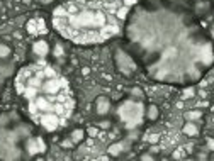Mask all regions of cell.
Wrapping results in <instances>:
<instances>
[{
	"mask_svg": "<svg viewBox=\"0 0 214 161\" xmlns=\"http://www.w3.org/2000/svg\"><path fill=\"white\" fill-rule=\"evenodd\" d=\"M0 124H7V117H5V115L0 117Z\"/></svg>",
	"mask_w": 214,
	"mask_h": 161,
	"instance_id": "obj_30",
	"label": "cell"
},
{
	"mask_svg": "<svg viewBox=\"0 0 214 161\" xmlns=\"http://www.w3.org/2000/svg\"><path fill=\"white\" fill-rule=\"evenodd\" d=\"M70 24L73 27H99L95 20V12H78L75 14L71 19H70Z\"/></svg>",
	"mask_w": 214,
	"mask_h": 161,
	"instance_id": "obj_1",
	"label": "cell"
},
{
	"mask_svg": "<svg viewBox=\"0 0 214 161\" xmlns=\"http://www.w3.org/2000/svg\"><path fill=\"white\" fill-rule=\"evenodd\" d=\"M71 146V141H63V148H70Z\"/></svg>",
	"mask_w": 214,
	"mask_h": 161,
	"instance_id": "obj_29",
	"label": "cell"
},
{
	"mask_svg": "<svg viewBox=\"0 0 214 161\" xmlns=\"http://www.w3.org/2000/svg\"><path fill=\"white\" fill-rule=\"evenodd\" d=\"M41 76L46 80V78H53V76H56V73H55V70H53V68L46 66V68H44V71L41 73Z\"/></svg>",
	"mask_w": 214,
	"mask_h": 161,
	"instance_id": "obj_12",
	"label": "cell"
},
{
	"mask_svg": "<svg viewBox=\"0 0 214 161\" xmlns=\"http://www.w3.org/2000/svg\"><path fill=\"white\" fill-rule=\"evenodd\" d=\"M122 2H124V5H126V7H129V5H134L138 0H122Z\"/></svg>",
	"mask_w": 214,
	"mask_h": 161,
	"instance_id": "obj_26",
	"label": "cell"
},
{
	"mask_svg": "<svg viewBox=\"0 0 214 161\" xmlns=\"http://www.w3.org/2000/svg\"><path fill=\"white\" fill-rule=\"evenodd\" d=\"M83 137V131L82 129H78V131H73V134H71V141L76 142V141H82Z\"/></svg>",
	"mask_w": 214,
	"mask_h": 161,
	"instance_id": "obj_15",
	"label": "cell"
},
{
	"mask_svg": "<svg viewBox=\"0 0 214 161\" xmlns=\"http://www.w3.org/2000/svg\"><path fill=\"white\" fill-rule=\"evenodd\" d=\"M9 54H10V49H9L5 44H0V58H5Z\"/></svg>",
	"mask_w": 214,
	"mask_h": 161,
	"instance_id": "obj_16",
	"label": "cell"
},
{
	"mask_svg": "<svg viewBox=\"0 0 214 161\" xmlns=\"http://www.w3.org/2000/svg\"><path fill=\"white\" fill-rule=\"evenodd\" d=\"M89 134H90V136H95V134H97V129L90 127V129H89Z\"/></svg>",
	"mask_w": 214,
	"mask_h": 161,
	"instance_id": "obj_28",
	"label": "cell"
},
{
	"mask_svg": "<svg viewBox=\"0 0 214 161\" xmlns=\"http://www.w3.org/2000/svg\"><path fill=\"white\" fill-rule=\"evenodd\" d=\"M36 141H37V146H39V149H41V153H44V151H46V146H44V141H43L41 137H37Z\"/></svg>",
	"mask_w": 214,
	"mask_h": 161,
	"instance_id": "obj_23",
	"label": "cell"
},
{
	"mask_svg": "<svg viewBox=\"0 0 214 161\" xmlns=\"http://www.w3.org/2000/svg\"><path fill=\"white\" fill-rule=\"evenodd\" d=\"M184 132H185L187 136H195L197 134V127L194 126L192 122H187L185 126H184Z\"/></svg>",
	"mask_w": 214,
	"mask_h": 161,
	"instance_id": "obj_10",
	"label": "cell"
},
{
	"mask_svg": "<svg viewBox=\"0 0 214 161\" xmlns=\"http://www.w3.org/2000/svg\"><path fill=\"white\" fill-rule=\"evenodd\" d=\"M27 32L29 34H37V32H46L44 20L43 19H32L27 22Z\"/></svg>",
	"mask_w": 214,
	"mask_h": 161,
	"instance_id": "obj_6",
	"label": "cell"
},
{
	"mask_svg": "<svg viewBox=\"0 0 214 161\" xmlns=\"http://www.w3.org/2000/svg\"><path fill=\"white\" fill-rule=\"evenodd\" d=\"M202 61H204V63H211V61H213V53H211V49H209V47H207V51H206V54H204Z\"/></svg>",
	"mask_w": 214,
	"mask_h": 161,
	"instance_id": "obj_19",
	"label": "cell"
},
{
	"mask_svg": "<svg viewBox=\"0 0 214 161\" xmlns=\"http://www.w3.org/2000/svg\"><path fill=\"white\" fill-rule=\"evenodd\" d=\"M199 117H200V112H187V114H185V119H187V121L199 119Z\"/></svg>",
	"mask_w": 214,
	"mask_h": 161,
	"instance_id": "obj_18",
	"label": "cell"
},
{
	"mask_svg": "<svg viewBox=\"0 0 214 161\" xmlns=\"http://www.w3.org/2000/svg\"><path fill=\"white\" fill-rule=\"evenodd\" d=\"M192 95H194V90H192V88H189L185 93H184V97H185V98H189V97H192Z\"/></svg>",
	"mask_w": 214,
	"mask_h": 161,
	"instance_id": "obj_27",
	"label": "cell"
},
{
	"mask_svg": "<svg viewBox=\"0 0 214 161\" xmlns=\"http://www.w3.org/2000/svg\"><path fill=\"white\" fill-rule=\"evenodd\" d=\"M146 141L151 142V144H155V142H158V141H160V136H158V134H150L148 137H146Z\"/></svg>",
	"mask_w": 214,
	"mask_h": 161,
	"instance_id": "obj_20",
	"label": "cell"
},
{
	"mask_svg": "<svg viewBox=\"0 0 214 161\" xmlns=\"http://www.w3.org/2000/svg\"><path fill=\"white\" fill-rule=\"evenodd\" d=\"M107 110H109V102H107L105 97H100V98L97 100V112H99V114H105Z\"/></svg>",
	"mask_w": 214,
	"mask_h": 161,
	"instance_id": "obj_9",
	"label": "cell"
},
{
	"mask_svg": "<svg viewBox=\"0 0 214 161\" xmlns=\"http://www.w3.org/2000/svg\"><path fill=\"white\" fill-rule=\"evenodd\" d=\"M126 14H128V7H122V9H119L117 10V17L119 19H124Z\"/></svg>",
	"mask_w": 214,
	"mask_h": 161,
	"instance_id": "obj_22",
	"label": "cell"
},
{
	"mask_svg": "<svg viewBox=\"0 0 214 161\" xmlns=\"http://www.w3.org/2000/svg\"><path fill=\"white\" fill-rule=\"evenodd\" d=\"M39 90H41V88H37V87H24L22 88V95H24L27 100H34L36 97L39 95Z\"/></svg>",
	"mask_w": 214,
	"mask_h": 161,
	"instance_id": "obj_7",
	"label": "cell"
},
{
	"mask_svg": "<svg viewBox=\"0 0 214 161\" xmlns=\"http://www.w3.org/2000/svg\"><path fill=\"white\" fill-rule=\"evenodd\" d=\"M175 54H177V49L175 47H168L165 51V54H163V60H172Z\"/></svg>",
	"mask_w": 214,
	"mask_h": 161,
	"instance_id": "obj_14",
	"label": "cell"
},
{
	"mask_svg": "<svg viewBox=\"0 0 214 161\" xmlns=\"http://www.w3.org/2000/svg\"><path fill=\"white\" fill-rule=\"evenodd\" d=\"M43 2H51V0H43Z\"/></svg>",
	"mask_w": 214,
	"mask_h": 161,
	"instance_id": "obj_31",
	"label": "cell"
},
{
	"mask_svg": "<svg viewBox=\"0 0 214 161\" xmlns=\"http://www.w3.org/2000/svg\"><path fill=\"white\" fill-rule=\"evenodd\" d=\"M122 151V144H112L111 148H109V153H111L112 156H116V155H119Z\"/></svg>",
	"mask_w": 214,
	"mask_h": 161,
	"instance_id": "obj_13",
	"label": "cell"
},
{
	"mask_svg": "<svg viewBox=\"0 0 214 161\" xmlns=\"http://www.w3.org/2000/svg\"><path fill=\"white\" fill-rule=\"evenodd\" d=\"M24 2H26V4H27V2H31V0H24Z\"/></svg>",
	"mask_w": 214,
	"mask_h": 161,
	"instance_id": "obj_32",
	"label": "cell"
},
{
	"mask_svg": "<svg viewBox=\"0 0 214 161\" xmlns=\"http://www.w3.org/2000/svg\"><path fill=\"white\" fill-rule=\"evenodd\" d=\"M156 115H158V109L155 107V105H151L150 110H148V117L150 119H156Z\"/></svg>",
	"mask_w": 214,
	"mask_h": 161,
	"instance_id": "obj_17",
	"label": "cell"
},
{
	"mask_svg": "<svg viewBox=\"0 0 214 161\" xmlns=\"http://www.w3.org/2000/svg\"><path fill=\"white\" fill-rule=\"evenodd\" d=\"M31 112H39V114H44V112H55V105L51 104L48 97H43V95H37L34 100H31Z\"/></svg>",
	"mask_w": 214,
	"mask_h": 161,
	"instance_id": "obj_4",
	"label": "cell"
},
{
	"mask_svg": "<svg viewBox=\"0 0 214 161\" xmlns=\"http://www.w3.org/2000/svg\"><path fill=\"white\" fill-rule=\"evenodd\" d=\"M27 151L31 153V155H36V153H41V149H39V146H37V141H29L27 142Z\"/></svg>",
	"mask_w": 214,
	"mask_h": 161,
	"instance_id": "obj_11",
	"label": "cell"
},
{
	"mask_svg": "<svg viewBox=\"0 0 214 161\" xmlns=\"http://www.w3.org/2000/svg\"><path fill=\"white\" fill-rule=\"evenodd\" d=\"M65 87H66V81L61 80V78H56V76H53V78H46V80L43 81L41 90L46 95H58Z\"/></svg>",
	"mask_w": 214,
	"mask_h": 161,
	"instance_id": "obj_3",
	"label": "cell"
},
{
	"mask_svg": "<svg viewBox=\"0 0 214 161\" xmlns=\"http://www.w3.org/2000/svg\"><path fill=\"white\" fill-rule=\"evenodd\" d=\"M119 115L126 119V121H136L139 124V117H141V105L139 104H133V102H126L122 107L119 109Z\"/></svg>",
	"mask_w": 214,
	"mask_h": 161,
	"instance_id": "obj_2",
	"label": "cell"
},
{
	"mask_svg": "<svg viewBox=\"0 0 214 161\" xmlns=\"http://www.w3.org/2000/svg\"><path fill=\"white\" fill-rule=\"evenodd\" d=\"M39 124L46 131H56V129L61 126L60 122V117L56 112H44V114H39Z\"/></svg>",
	"mask_w": 214,
	"mask_h": 161,
	"instance_id": "obj_5",
	"label": "cell"
},
{
	"mask_svg": "<svg viewBox=\"0 0 214 161\" xmlns=\"http://www.w3.org/2000/svg\"><path fill=\"white\" fill-rule=\"evenodd\" d=\"M36 54H39V56H44V54H48V44L44 42V41H36L34 46H32Z\"/></svg>",
	"mask_w": 214,
	"mask_h": 161,
	"instance_id": "obj_8",
	"label": "cell"
},
{
	"mask_svg": "<svg viewBox=\"0 0 214 161\" xmlns=\"http://www.w3.org/2000/svg\"><path fill=\"white\" fill-rule=\"evenodd\" d=\"M63 54V47L61 46H56L55 47V56H61Z\"/></svg>",
	"mask_w": 214,
	"mask_h": 161,
	"instance_id": "obj_24",
	"label": "cell"
},
{
	"mask_svg": "<svg viewBox=\"0 0 214 161\" xmlns=\"http://www.w3.org/2000/svg\"><path fill=\"white\" fill-rule=\"evenodd\" d=\"M66 9H65V7H58V9H56L55 10V17H63V15H66Z\"/></svg>",
	"mask_w": 214,
	"mask_h": 161,
	"instance_id": "obj_21",
	"label": "cell"
},
{
	"mask_svg": "<svg viewBox=\"0 0 214 161\" xmlns=\"http://www.w3.org/2000/svg\"><path fill=\"white\" fill-rule=\"evenodd\" d=\"M207 146H209V149H211V151H214V139H211V137H209V139H207Z\"/></svg>",
	"mask_w": 214,
	"mask_h": 161,
	"instance_id": "obj_25",
	"label": "cell"
}]
</instances>
